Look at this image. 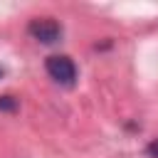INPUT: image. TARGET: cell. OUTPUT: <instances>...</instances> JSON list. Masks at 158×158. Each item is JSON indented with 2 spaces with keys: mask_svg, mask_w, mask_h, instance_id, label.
Listing matches in <instances>:
<instances>
[{
  "mask_svg": "<svg viewBox=\"0 0 158 158\" xmlns=\"http://www.w3.org/2000/svg\"><path fill=\"white\" fill-rule=\"evenodd\" d=\"M44 69L62 86H74V81H77V67H74V62L67 54H52V57H47Z\"/></svg>",
  "mask_w": 158,
  "mask_h": 158,
  "instance_id": "6da1fadb",
  "label": "cell"
},
{
  "mask_svg": "<svg viewBox=\"0 0 158 158\" xmlns=\"http://www.w3.org/2000/svg\"><path fill=\"white\" fill-rule=\"evenodd\" d=\"M0 111H17V99L15 96H0Z\"/></svg>",
  "mask_w": 158,
  "mask_h": 158,
  "instance_id": "3957f363",
  "label": "cell"
},
{
  "mask_svg": "<svg viewBox=\"0 0 158 158\" xmlns=\"http://www.w3.org/2000/svg\"><path fill=\"white\" fill-rule=\"evenodd\" d=\"M2 74H5V69H2V67H0V79H2Z\"/></svg>",
  "mask_w": 158,
  "mask_h": 158,
  "instance_id": "5b68a950",
  "label": "cell"
},
{
  "mask_svg": "<svg viewBox=\"0 0 158 158\" xmlns=\"http://www.w3.org/2000/svg\"><path fill=\"white\" fill-rule=\"evenodd\" d=\"M146 153H148L151 158H158V138H153V141L146 146Z\"/></svg>",
  "mask_w": 158,
  "mask_h": 158,
  "instance_id": "277c9868",
  "label": "cell"
},
{
  "mask_svg": "<svg viewBox=\"0 0 158 158\" xmlns=\"http://www.w3.org/2000/svg\"><path fill=\"white\" fill-rule=\"evenodd\" d=\"M27 32H30L32 40H37L42 44H54V42L62 40V32L64 30H62V25L54 17H35V20H30Z\"/></svg>",
  "mask_w": 158,
  "mask_h": 158,
  "instance_id": "7a4b0ae2",
  "label": "cell"
}]
</instances>
